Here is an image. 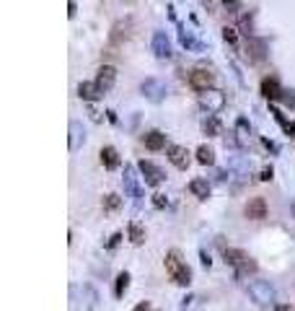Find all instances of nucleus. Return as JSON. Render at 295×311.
<instances>
[{"label":"nucleus","instance_id":"obj_1","mask_svg":"<svg viewBox=\"0 0 295 311\" xmlns=\"http://www.w3.org/2000/svg\"><path fill=\"white\" fill-rule=\"evenodd\" d=\"M166 270H168V275H171L179 285H189L192 270L184 264V259H181V254H179L176 249H171V252L166 254Z\"/></svg>","mask_w":295,"mask_h":311},{"label":"nucleus","instance_id":"obj_2","mask_svg":"<svg viewBox=\"0 0 295 311\" xmlns=\"http://www.w3.org/2000/svg\"><path fill=\"white\" fill-rule=\"evenodd\" d=\"M225 262H228L231 267H236L241 275H246V272H254V270H257V262L251 259L246 252H241V249H225Z\"/></svg>","mask_w":295,"mask_h":311},{"label":"nucleus","instance_id":"obj_3","mask_svg":"<svg viewBox=\"0 0 295 311\" xmlns=\"http://www.w3.org/2000/svg\"><path fill=\"white\" fill-rule=\"evenodd\" d=\"M189 86H192L194 91H199V94L210 91V88L215 86V73H213V70H207V68H197V70H192V75H189Z\"/></svg>","mask_w":295,"mask_h":311},{"label":"nucleus","instance_id":"obj_4","mask_svg":"<svg viewBox=\"0 0 295 311\" xmlns=\"http://www.w3.org/2000/svg\"><path fill=\"white\" fill-rule=\"evenodd\" d=\"M248 296H251V301H254V303L267 306V303L275 301V288L267 280H254V283L248 285Z\"/></svg>","mask_w":295,"mask_h":311},{"label":"nucleus","instance_id":"obj_5","mask_svg":"<svg viewBox=\"0 0 295 311\" xmlns=\"http://www.w3.org/2000/svg\"><path fill=\"white\" fill-rule=\"evenodd\" d=\"M140 91H143V96H145L148 101L158 104V101H163V99H166V94H168V86H166L163 81H158V78H148V81H143Z\"/></svg>","mask_w":295,"mask_h":311},{"label":"nucleus","instance_id":"obj_6","mask_svg":"<svg viewBox=\"0 0 295 311\" xmlns=\"http://www.w3.org/2000/svg\"><path fill=\"white\" fill-rule=\"evenodd\" d=\"M199 104H202L210 114H218V112H223V106H225V94L210 88V91L199 94Z\"/></svg>","mask_w":295,"mask_h":311},{"label":"nucleus","instance_id":"obj_7","mask_svg":"<svg viewBox=\"0 0 295 311\" xmlns=\"http://www.w3.org/2000/svg\"><path fill=\"white\" fill-rule=\"evenodd\" d=\"M122 184H124V194H130L132 200H140V197H143V189H140V182H138V174H135L132 166H124V179H122Z\"/></svg>","mask_w":295,"mask_h":311},{"label":"nucleus","instance_id":"obj_8","mask_svg":"<svg viewBox=\"0 0 295 311\" xmlns=\"http://www.w3.org/2000/svg\"><path fill=\"white\" fill-rule=\"evenodd\" d=\"M138 169L143 171V179H145V184H150V187H155V184H161L163 182V171L153 164V161H140L138 164Z\"/></svg>","mask_w":295,"mask_h":311},{"label":"nucleus","instance_id":"obj_9","mask_svg":"<svg viewBox=\"0 0 295 311\" xmlns=\"http://www.w3.org/2000/svg\"><path fill=\"white\" fill-rule=\"evenodd\" d=\"M114 81H117V68H111V65H101V68H99V75H96V86L101 88V94L109 91V88L114 86Z\"/></svg>","mask_w":295,"mask_h":311},{"label":"nucleus","instance_id":"obj_10","mask_svg":"<svg viewBox=\"0 0 295 311\" xmlns=\"http://www.w3.org/2000/svg\"><path fill=\"white\" fill-rule=\"evenodd\" d=\"M153 52H155V57H161V60H168V57H171V42H168V36H166L163 31H155V34H153Z\"/></svg>","mask_w":295,"mask_h":311},{"label":"nucleus","instance_id":"obj_11","mask_svg":"<svg viewBox=\"0 0 295 311\" xmlns=\"http://www.w3.org/2000/svg\"><path fill=\"white\" fill-rule=\"evenodd\" d=\"M168 161H171L176 169H187L189 166V150L184 145H171L168 148Z\"/></svg>","mask_w":295,"mask_h":311},{"label":"nucleus","instance_id":"obj_12","mask_svg":"<svg viewBox=\"0 0 295 311\" xmlns=\"http://www.w3.org/2000/svg\"><path fill=\"white\" fill-rule=\"evenodd\" d=\"M246 218H251V220L267 218V203H264V197H254L246 205Z\"/></svg>","mask_w":295,"mask_h":311},{"label":"nucleus","instance_id":"obj_13","mask_svg":"<svg viewBox=\"0 0 295 311\" xmlns=\"http://www.w3.org/2000/svg\"><path fill=\"white\" fill-rule=\"evenodd\" d=\"M78 96L83 99V101H96L99 96H101V88L96 86V81L91 83V81H83L80 86H78Z\"/></svg>","mask_w":295,"mask_h":311},{"label":"nucleus","instance_id":"obj_14","mask_svg":"<svg viewBox=\"0 0 295 311\" xmlns=\"http://www.w3.org/2000/svg\"><path fill=\"white\" fill-rule=\"evenodd\" d=\"M83 138H86V130H83V122H78V120H73L70 122V150H78L80 148V143H83Z\"/></svg>","mask_w":295,"mask_h":311},{"label":"nucleus","instance_id":"obj_15","mask_svg":"<svg viewBox=\"0 0 295 311\" xmlns=\"http://www.w3.org/2000/svg\"><path fill=\"white\" fill-rule=\"evenodd\" d=\"M189 192L194 194V197H199V200H207L210 197V184H207V179H192L189 182Z\"/></svg>","mask_w":295,"mask_h":311},{"label":"nucleus","instance_id":"obj_16","mask_svg":"<svg viewBox=\"0 0 295 311\" xmlns=\"http://www.w3.org/2000/svg\"><path fill=\"white\" fill-rule=\"evenodd\" d=\"M101 164L106 166V169H117L119 166V153L111 148V145H106V148H101Z\"/></svg>","mask_w":295,"mask_h":311},{"label":"nucleus","instance_id":"obj_17","mask_svg":"<svg viewBox=\"0 0 295 311\" xmlns=\"http://www.w3.org/2000/svg\"><path fill=\"white\" fill-rule=\"evenodd\" d=\"M262 94L267 96V99H282V91H280V86H277V81L275 78H264L262 81Z\"/></svg>","mask_w":295,"mask_h":311},{"label":"nucleus","instance_id":"obj_18","mask_svg":"<svg viewBox=\"0 0 295 311\" xmlns=\"http://www.w3.org/2000/svg\"><path fill=\"white\" fill-rule=\"evenodd\" d=\"M143 143H145L148 150H161V148L166 145V135H163V132H148V135L143 138Z\"/></svg>","mask_w":295,"mask_h":311},{"label":"nucleus","instance_id":"obj_19","mask_svg":"<svg viewBox=\"0 0 295 311\" xmlns=\"http://www.w3.org/2000/svg\"><path fill=\"white\" fill-rule=\"evenodd\" d=\"M269 112H272V114H275V120H277V122H280V127H282V130H285V132H287V135H290V138H295V125H292V122H290V120H287V117H285V114H282V112H280V109H277V106H272V109H269Z\"/></svg>","mask_w":295,"mask_h":311},{"label":"nucleus","instance_id":"obj_20","mask_svg":"<svg viewBox=\"0 0 295 311\" xmlns=\"http://www.w3.org/2000/svg\"><path fill=\"white\" fill-rule=\"evenodd\" d=\"M202 130H205L210 138H218V135L223 132V130H220V122L215 120V114H207V120L202 122Z\"/></svg>","mask_w":295,"mask_h":311},{"label":"nucleus","instance_id":"obj_21","mask_svg":"<svg viewBox=\"0 0 295 311\" xmlns=\"http://www.w3.org/2000/svg\"><path fill=\"white\" fill-rule=\"evenodd\" d=\"M130 26H132V21L127 18V21H119L117 26H114V34H111V42L117 45V42H122V36L127 39L130 36Z\"/></svg>","mask_w":295,"mask_h":311},{"label":"nucleus","instance_id":"obj_22","mask_svg":"<svg viewBox=\"0 0 295 311\" xmlns=\"http://www.w3.org/2000/svg\"><path fill=\"white\" fill-rule=\"evenodd\" d=\"M197 161H199L202 166H213V164H215V150H213V148H207V145H199V150H197Z\"/></svg>","mask_w":295,"mask_h":311},{"label":"nucleus","instance_id":"obj_23","mask_svg":"<svg viewBox=\"0 0 295 311\" xmlns=\"http://www.w3.org/2000/svg\"><path fill=\"white\" fill-rule=\"evenodd\" d=\"M236 135H238V143H241V145H246V143H248L251 127H248V122H246V120H238V122H236Z\"/></svg>","mask_w":295,"mask_h":311},{"label":"nucleus","instance_id":"obj_24","mask_svg":"<svg viewBox=\"0 0 295 311\" xmlns=\"http://www.w3.org/2000/svg\"><path fill=\"white\" fill-rule=\"evenodd\" d=\"M248 52H251V60H262L264 57V42H259V39H248Z\"/></svg>","mask_w":295,"mask_h":311},{"label":"nucleus","instance_id":"obj_25","mask_svg":"<svg viewBox=\"0 0 295 311\" xmlns=\"http://www.w3.org/2000/svg\"><path fill=\"white\" fill-rule=\"evenodd\" d=\"M130 241H132V244H143V241H145V231H143V226L130 223Z\"/></svg>","mask_w":295,"mask_h":311},{"label":"nucleus","instance_id":"obj_26","mask_svg":"<svg viewBox=\"0 0 295 311\" xmlns=\"http://www.w3.org/2000/svg\"><path fill=\"white\" fill-rule=\"evenodd\" d=\"M127 285H130V275H127V272H119L114 293H117V296H124V291H127Z\"/></svg>","mask_w":295,"mask_h":311},{"label":"nucleus","instance_id":"obj_27","mask_svg":"<svg viewBox=\"0 0 295 311\" xmlns=\"http://www.w3.org/2000/svg\"><path fill=\"white\" fill-rule=\"evenodd\" d=\"M119 205H122V200L117 197V194H106V197H104V210H106V213L119 210Z\"/></svg>","mask_w":295,"mask_h":311},{"label":"nucleus","instance_id":"obj_28","mask_svg":"<svg viewBox=\"0 0 295 311\" xmlns=\"http://www.w3.org/2000/svg\"><path fill=\"white\" fill-rule=\"evenodd\" d=\"M223 39H225L228 45H236V39H238V36H236V29H233V26H225V29H223Z\"/></svg>","mask_w":295,"mask_h":311},{"label":"nucleus","instance_id":"obj_29","mask_svg":"<svg viewBox=\"0 0 295 311\" xmlns=\"http://www.w3.org/2000/svg\"><path fill=\"white\" fill-rule=\"evenodd\" d=\"M153 205H155V208H166V205H168L166 194H153Z\"/></svg>","mask_w":295,"mask_h":311},{"label":"nucleus","instance_id":"obj_30","mask_svg":"<svg viewBox=\"0 0 295 311\" xmlns=\"http://www.w3.org/2000/svg\"><path fill=\"white\" fill-rule=\"evenodd\" d=\"M272 174H275V171H272V166H267V169H262V176H259V179H262V182H269V179H272Z\"/></svg>","mask_w":295,"mask_h":311},{"label":"nucleus","instance_id":"obj_31","mask_svg":"<svg viewBox=\"0 0 295 311\" xmlns=\"http://www.w3.org/2000/svg\"><path fill=\"white\" fill-rule=\"evenodd\" d=\"M119 239H122V233H114V236L109 239V244H106V249H114V247L119 244Z\"/></svg>","mask_w":295,"mask_h":311},{"label":"nucleus","instance_id":"obj_32","mask_svg":"<svg viewBox=\"0 0 295 311\" xmlns=\"http://www.w3.org/2000/svg\"><path fill=\"white\" fill-rule=\"evenodd\" d=\"M285 104H287V106H292V109H295V94H290V96H285Z\"/></svg>","mask_w":295,"mask_h":311},{"label":"nucleus","instance_id":"obj_33","mask_svg":"<svg viewBox=\"0 0 295 311\" xmlns=\"http://www.w3.org/2000/svg\"><path fill=\"white\" fill-rule=\"evenodd\" d=\"M135 311H148V301H143V303H138V306H135Z\"/></svg>","mask_w":295,"mask_h":311},{"label":"nucleus","instance_id":"obj_34","mask_svg":"<svg viewBox=\"0 0 295 311\" xmlns=\"http://www.w3.org/2000/svg\"><path fill=\"white\" fill-rule=\"evenodd\" d=\"M275 311H292V308H290V306H285V303H282V306H277V308H275Z\"/></svg>","mask_w":295,"mask_h":311},{"label":"nucleus","instance_id":"obj_35","mask_svg":"<svg viewBox=\"0 0 295 311\" xmlns=\"http://www.w3.org/2000/svg\"><path fill=\"white\" fill-rule=\"evenodd\" d=\"M225 3H233V0H225Z\"/></svg>","mask_w":295,"mask_h":311}]
</instances>
